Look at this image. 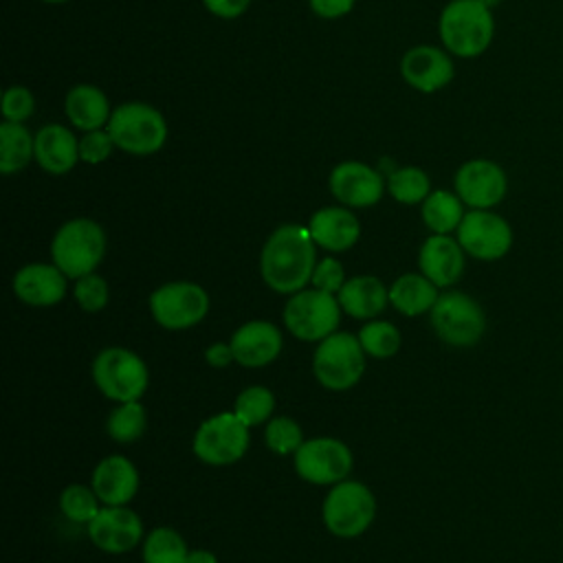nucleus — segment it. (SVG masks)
Segmentation results:
<instances>
[{
  "mask_svg": "<svg viewBox=\"0 0 563 563\" xmlns=\"http://www.w3.org/2000/svg\"><path fill=\"white\" fill-rule=\"evenodd\" d=\"M282 332L271 321H249L231 336L233 358L244 367H264L282 352Z\"/></svg>",
  "mask_w": 563,
  "mask_h": 563,
  "instance_id": "18",
  "label": "nucleus"
},
{
  "mask_svg": "<svg viewBox=\"0 0 563 563\" xmlns=\"http://www.w3.org/2000/svg\"><path fill=\"white\" fill-rule=\"evenodd\" d=\"M314 288L323 290V292H339L345 284V273H343V266L341 262H336L334 257H323L317 266H314V273H312V279Z\"/></svg>",
  "mask_w": 563,
  "mask_h": 563,
  "instance_id": "39",
  "label": "nucleus"
},
{
  "mask_svg": "<svg viewBox=\"0 0 563 563\" xmlns=\"http://www.w3.org/2000/svg\"><path fill=\"white\" fill-rule=\"evenodd\" d=\"M42 2H48V4H62V2H68V0H42Z\"/></svg>",
  "mask_w": 563,
  "mask_h": 563,
  "instance_id": "44",
  "label": "nucleus"
},
{
  "mask_svg": "<svg viewBox=\"0 0 563 563\" xmlns=\"http://www.w3.org/2000/svg\"><path fill=\"white\" fill-rule=\"evenodd\" d=\"M482 2H486V4H488V7H495V4H497V2H499V0H482Z\"/></svg>",
  "mask_w": 563,
  "mask_h": 563,
  "instance_id": "45",
  "label": "nucleus"
},
{
  "mask_svg": "<svg viewBox=\"0 0 563 563\" xmlns=\"http://www.w3.org/2000/svg\"><path fill=\"white\" fill-rule=\"evenodd\" d=\"M438 297V286L418 273H407L398 277L389 288L391 306L407 317H416L431 310Z\"/></svg>",
  "mask_w": 563,
  "mask_h": 563,
  "instance_id": "26",
  "label": "nucleus"
},
{
  "mask_svg": "<svg viewBox=\"0 0 563 563\" xmlns=\"http://www.w3.org/2000/svg\"><path fill=\"white\" fill-rule=\"evenodd\" d=\"M295 471L312 484H336L352 471V451L334 438L301 442L295 451Z\"/></svg>",
  "mask_w": 563,
  "mask_h": 563,
  "instance_id": "14",
  "label": "nucleus"
},
{
  "mask_svg": "<svg viewBox=\"0 0 563 563\" xmlns=\"http://www.w3.org/2000/svg\"><path fill=\"white\" fill-rule=\"evenodd\" d=\"M418 266L435 286H451L464 271V249L449 233H433L420 246Z\"/></svg>",
  "mask_w": 563,
  "mask_h": 563,
  "instance_id": "19",
  "label": "nucleus"
},
{
  "mask_svg": "<svg viewBox=\"0 0 563 563\" xmlns=\"http://www.w3.org/2000/svg\"><path fill=\"white\" fill-rule=\"evenodd\" d=\"M341 310H345L350 317L356 319H369L383 312V308L389 301V290L383 286L378 277L361 275L352 277L343 284V288L336 292Z\"/></svg>",
  "mask_w": 563,
  "mask_h": 563,
  "instance_id": "25",
  "label": "nucleus"
},
{
  "mask_svg": "<svg viewBox=\"0 0 563 563\" xmlns=\"http://www.w3.org/2000/svg\"><path fill=\"white\" fill-rule=\"evenodd\" d=\"M249 449V427L231 411L205 420L194 435V453L211 466L238 462Z\"/></svg>",
  "mask_w": 563,
  "mask_h": 563,
  "instance_id": "10",
  "label": "nucleus"
},
{
  "mask_svg": "<svg viewBox=\"0 0 563 563\" xmlns=\"http://www.w3.org/2000/svg\"><path fill=\"white\" fill-rule=\"evenodd\" d=\"M457 242L475 260H501L512 246V229L506 218L490 209H471L457 227Z\"/></svg>",
  "mask_w": 563,
  "mask_h": 563,
  "instance_id": "12",
  "label": "nucleus"
},
{
  "mask_svg": "<svg viewBox=\"0 0 563 563\" xmlns=\"http://www.w3.org/2000/svg\"><path fill=\"white\" fill-rule=\"evenodd\" d=\"M308 2H310V9L319 18L334 20V18H341V15L350 13L356 0H308Z\"/></svg>",
  "mask_w": 563,
  "mask_h": 563,
  "instance_id": "40",
  "label": "nucleus"
},
{
  "mask_svg": "<svg viewBox=\"0 0 563 563\" xmlns=\"http://www.w3.org/2000/svg\"><path fill=\"white\" fill-rule=\"evenodd\" d=\"M88 534L97 548L110 554H121L139 545L143 523L141 517L125 506H106L88 523Z\"/></svg>",
  "mask_w": 563,
  "mask_h": 563,
  "instance_id": "16",
  "label": "nucleus"
},
{
  "mask_svg": "<svg viewBox=\"0 0 563 563\" xmlns=\"http://www.w3.org/2000/svg\"><path fill=\"white\" fill-rule=\"evenodd\" d=\"M106 429L112 440L117 442H134L145 431V409L139 400L121 402L112 413L108 416Z\"/></svg>",
  "mask_w": 563,
  "mask_h": 563,
  "instance_id": "31",
  "label": "nucleus"
},
{
  "mask_svg": "<svg viewBox=\"0 0 563 563\" xmlns=\"http://www.w3.org/2000/svg\"><path fill=\"white\" fill-rule=\"evenodd\" d=\"M150 310L158 325L167 330H187L205 319L209 295L191 282H172L150 295Z\"/></svg>",
  "mask_w": 563,
  "mask_h": 563,
  "instance_id": "11",
  "label": "nucleus"
},
{
  "mask_svg": "<svg viewBox=\"0 0 563 563\" xmlns=\"http://www.w3.org/2000/svg\"><path fill=\"white\" fill-rule=\"evenodd\" d=\"M438 29L444 51L462 59L479 57L495 35L493 7L482 0H451L440 13Z\"/></svg>",
  "mask_w": 563,
  "mask_h": 563,
  "instance_id": "2",
  "label": "nucleus"
},
{
  "mask_svg": "<svg viewBox=\"0 0 563 563\" xmlns=\"http://www.w3.org/2000/svg\"><path fill=\"white\" fill-rule=\"evenodd\" d=\"M314 240L308 227L284 224L271 233L260 255L262 279L275 290L295 295L312 279Z\"/></svg>",
  "mask_w": 563,
  "mask_h": 563,
  "instance_id": "1",
  "label": "nucleus"
},
{
  "mask_svg": "<svg viewBox=\"0 0 563 563\" xmlns=\"http://www.w3.org/2000/svg\"><path fill=\"white\" fill-rule=\"evenodd\" d=\"M35 161L48 174H66L79 161V141L59 123H48L35 134Z\"/></svg>",
  "mask_w": 563,
  "mask_h": 563,
  "instance_id": "23",
  "label": "nucleus"
},
{
  "mask_svg": "<svg viewBox=\"0 0 563 563\" xmlns=\"http://www.w3.org/2000/svg\"><path fill=\"white\" fill-rule=\"evenodd\" d=\"M35 110V97L24 86H9L2 95V117L4 121L22 123Z\"/></svg>",
  "mask_w": 563,
  "mask_h": 563,
  "instance_id": "37",
  "label": "nucleus"
},
{
  "mask_svg": "<svg viewBox=\"0 0 563 563\" xmlns=\"http://www.w3.org/2000/svg\"><path fill=\"white\" fill-rule=\"evenodd\" d=\"M339 319V299L319 288L295 292L284 308V325L301 341H323L334 332Z\"/></svg>",
  "mask_w": 563,
  "mask_h": 563,
  "instance_id": "9",
  "label": "nucleus"
},
{
  "mask_svg": "<svg viewBox=\"0 0 563 563\" xmlns=\"http://www.w3.org/2000/svg\"><path fill=\"white\" fill-rule=\"evenodd\" d=\"M205 356H207V361H209L213 367H224V365H229L231 361H235V358H233V350H231V345H227V343H213L211 347H207Z\"/></svg>",
  "mask_w": 563,
  "mask_h": 563,
  "instance_id": "42",
  "label": "nucleus"
},
{
  "mask_svg": "<svg viewBox=\"0 0 563 563\" xmlns=\"http://www.w3.org/2000/svg\"><path fill=\"white\" fill-rule=\"evenodd\" d=\"M312 369L317 380L334 391L350 389L365 372V350L358 336L350 332H332L314 352Z\"/></svg>",
  "mask_w": 563,
  "mask_h": 563,
  "instance_id": "6",
  "label": "nucleus"
},
{
  "mask_svg": "<svg viewBox=\"0 0 563 563\" xmlns=\"http://www.w3.org/2000/svg\"><path fill=\"white\" fill-rule=\"evenodd\" d=\"M35 156V139L22 123H0V172L13 174Z\"/></svg>",
  "mask_w": 563,
  "mask_h": 563,
  "instance_id": "27",
  "label": "nucleus"
},
{
  "mask_svg": "<svg viewBox=\"0 0 563 563\" xmlns=\"http://www.w3.org/2000/svg\"><path fill=\"white\" fill-rule=\"evenodd\" d=\"M92 378L103 396L130 402L143 396L150 376L139 354L125 347H106L92 363Z\"/></svg>",
  "mask_w": 563,
  "mask_h": 563,
  "instance_id": "8",
  "label": "nucleus"
},
{
  "mask_svg": "<svg viewBox=\"0 0 563 563\" xmlns=\"http://www.w3.org/2000/svg\"><path fill=\"white\" fill-rule=\"evenodd\" d=\"M103 253L106 233L95 220L88 218L64 222L51 242L53 264L73 279L92 273L103 260Z\"/></svg>",
  "mask_w": 563,
  "mask_h": 563,
  "instance_id": "3",
  "label": "nucleus"
},
{
  "mask_svg": "<svg viewBox=\"0 0 563 563\" xmlns=\"http://www.w3.org/2000/svg\"><path fill=\"white\" fill-rule=\"evenodd\" d=\"M264 438H266V446H268L273 453H279V455L295 453V451L301 446V442H303V438H301V427H299L292 418H286V416L273 418V420L266 424Z\"/></svg>",
  "mask_w": 563,
  "mask_h": 563,
  "instance_id": "35",
  "label": "nucleus"
},
{
  "mask_svg": "<svg viewBox=\"0 0 563 563\" xmlns=\"http://www.w3.org/2000/svg\"><path fill=\"white\" fill-rule=\"evenodd\" d=\"M358 341H361L363 350L369 356L387 358V356L398 352V347H400V332L389 321H369L367 325L361 328Z\"/></svg>",
  "mask_w": 563,
  "mask_h": 563,
  "instance_id": "33",
  "label": "nucleus"
},
{
  "mask_svg": "<svg viewBox=\"0 0 563 563\" xmlns=\"http://www.w3.org/2000/svg\"><path fill=\"white\" fill-rule=\"evenodd\" d=\"M455 194L471 209H493L508 191L504 167L490 158H471L462 163L453 178Z\"/></svg>",
  "mask_w": 563,
  "mask_h": 563,
  "instance_id": "13",
  "label": "nucleus"
},
{
  "mask_svg": "<svg viewBox=\"0 0 563 563\" xmlns=\"http://www.w3.org/2000/svg\"><path fill=\"white\" fill-rule=\"evenodd\" d=\"M114 141L108 130H90L79 139V161L97 165L103 163L112 152Z\"/></svg>",
  "mask_w": 563,
  "mask_h": 563,
  "instance_id": "38",
  "label": "nucleus"
},
{
  "mask_svg": "<svg viewBox=\"0 0 563 563\" xmlns=\"http://www.w3.org/2000/svg\"><path fill=\"white\" fill-rule=\"evenodd\" d=\"M92 490L106 506H125L139 490L136 466L123 455L101 460L92 473Z\"/></svg>",
  "mask_w": 563,
  "mask_h": 563,
  "instance_id": "20",
  "label": "nucleus"
},
{
  "mask_svg": "<svg viewBox=\"0 0 563 563\" xmlns=\"http://www.w3.org/2000/svg\"><path fill=\"white\" fill-rule=\"evenodd\" d=\"M249 2L251 0H202L207 11H211L218 18H224V20H233V18L242 15L246 11Z\"/></svg>",
  "mask_w": 563,
  "mask_h": 563,
  "instance_id": "41",
  "label": "nucleus"
},
{
  "mask_svg": "<svg viewBox=\"0 0 563 563\" xmlns=\"http://www.w3.org/2000/svg\"><path fill=\"white\" fill-rule=\"evenodd\" d=\"M387 189L398 202L416 205L431 194V183L420 167H398L387 176Z\"/></svg>",
  "mask_w": 563,
  "mask_h": 563,
  "instance_id": "30",
  "label": "nucleus"
},
{
  "mask_svg": "<svg viewBox=\"0 0 563 563\" xmlns=\"http://www.w3.org/2000/svg\"><path fill=\"white\" fill-rule=\"evenodd\" d=\"M106 130L119 150L136 156L158 152L167 139L165 117L154 106L141 101L117 106Z\"/></svg>",
  "mask_w": 563,
  "mask_h": 563,
  "instance_id": "4",
  "label": "nucleus"
},
{
  "mask_svg": "<svg viewBox=\"0 0 563 563\" xmlns=\"http://www.w3.org/2000/svg\"><path fill=\"white\" fill-rule=\"evenodd\" d=\"M189 550L172 528H156L143 541V563H187Z\"/></svg>",
  "mask_w": 563,
  "mask_h": 563,
  "instance_id": "29",
  "label": "nucleus"
},
{
  "mask_svg": "<svg viewBox=\"0 0 563 563\" xmlns=\"http://www.w3.org/2000/svg\"><path fill=\"white\" fill-rule=\"evenodd\" d=\"M64 112L68 121L84 132L101 130L112 114L106 92L92 84L73 86L64 99Z\"/></svg>",
  "mask_w": 563,
  "mask_h": 563,
  "instance_id": "24",
  "label": "nucleus"
},
{
  "mask_svg": "<svg viewBox=\"0 0 563 563\" xmlns=\"http://www.w3.org/2000/svg\"><path fill=\"white\" fill-rule=\"evenodd\" d=\"M59 508L64 512L66 519L75 521V523H90L99 508V497L95 495V490L86 488L84 484H70L62 490L59 497Z\"/></svg>",
  "mask_w": 563,
  "mask_h": 563,
  "instance_id": "34",
  "label": "nucleus"
},
{
  "mask_svg": "<svg viewBox=\"0 0 563 563\" xmlns=\"http://www.w3.org/2000/svg\"><path fill=\"white\" fill-rule=\"evenodd\" d=\"M75 299L86 312H97L108 303V284L103 277L88 273L75 284Z\"/></svg>",
  "mask_w": 563,
  "mask_h": 563,
  "instance_id": "36",
  "label": "nucleus"
},
{
  "mask_svg": "<svg viewBox=\"0 0 563 563\" xmlns=\"http://www.w3.org/2000/svg\"><path fill=\"white\" fill-rule=\"evenodd\" d=\"M464 218V202L457 194L438 189L422 200V220L433 233L457 231Z\"/></svg>",
  "mask_w": 563,
  "mask_h": 563,
  "instance_id": "28",
  "label": "nucleus"
},
{
  "mask_svg": "<svg viewBox=\"0 0 563 563\" xmlns=\"http://www.w3.org/2000/svg\"><path fill=\"white\" fill-rule=\"evenodd\" d=\"M275 409V398L271 394V389L262 387V385H253L246 387L233 405V413L246 424V427H255L262 424Z\"/></svg>",
  "mask_w": 563,
  "mask_h": 563,
  "instance_id": "32",
  "label": "nucleus"
},
{
  "mask_svg": "<svg viewBox=\"0 0 563 563\" xmlns=\"http://www.w3.org/2000/svg\"><path fill=\"white\" fill-rule=\"evenodd\" d=\"M332 196L347 207H369L383 198V174L361 161H343L330 172Z\"/></svg>",
  "mask_w": 563,
  "mask_h": 563,
  "instance_id": "15",
  "label": "nucleus"
},
{
  "mask_svg": "<svg viewBox=\"0 0 563 563\" xmlns=\"http://www.w3.org/2000/svg\"><path fill=\"white\" fill-rule=\"evenodd\" d=\"M429 312L433 332L453 347L475 345L486 330L482 306L460 290L442 292Z\"/></svg>",
  "mask_w": 563,
  "mask_h": 563,
  "instance_id": "5",
  "label": "nucleus"
},
{
  "mask_svg": "<svg viewBox=\"0 0 563 563\" xmlns=\"http://www.w3.org/2000/svg\"><path fill=\"white\" fill-rule=\"evenodd\" d=\"M308 231L317 246L325 251H347L356 244L361 235V224L356 216L343 207H323L312 213Z\"/></svg>",
  "mask_w": 563,
  "mask_h": 563,
  "instance_id": "22",
  "label": "nucleus"
},
{
  "mask_svg": "<svg viewBox=\"0 0 563 563\" xmlns=\"http://www.w3.org/2000/svg\"><path fill=\"white\" fill-rule=\"evenodd\" d=\"M374 512V495L365 484L352 479L336 482L323 501V523L341 539L363 534L369 528Z\"/></svg>",
  "mask_w": 563,
  "mask_h": 563,
  "instance_id": "7",
  "label": "nucleus"
},
{
  "mask_svg": "<svg viewBox=\"0 0 563 563\" xmlns=\"http://www.w3.org/2000/svg\"><path fill=\"white\" fill-rule=\"evenodd\" d=\"M187 563H218V559L209 550H194V552H189Z\"/></svg>",
  "mask_w": 563,
  "mask_h": 563,
  "instance_id": "43",
  "label": "nucleus"
},
{
  "mask_svg": "<svg viewBox=\"0 0 563 563\" xmlns=\"http://www.w3.org/2000/svg\"><path fill=\"white\" fill-rule=\"evenodd\" d=\"M400 75L411 88L420 92H435L453 79L455 66L449 51L420 44L402 55Z\"/></svg>",
  "mask_w": 563,
  "mask_h": 563,
  "instance_id": "17",
  "label": "nucleus"
},
{
  "mask_svg": "<svg viewBox=\"0 0 563 563\" xmlns=\"http://www.w3.org/2000/svg\"><path fill=\"white\" fill-rule=\"evenodd\" d=\"M13 292L29 306H53L66 295V275L55 264H29L15 273Z\"/></svg>",
  "mask_w": 563,
  "mask_h": 563,
  "instance_id": "21",
  "label": "nucleus"
}]
</instances>
